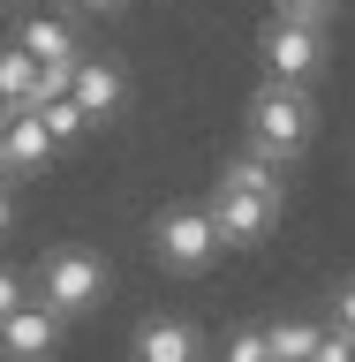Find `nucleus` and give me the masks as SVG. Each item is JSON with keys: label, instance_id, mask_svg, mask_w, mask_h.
I'll return each mask as SVG.
<instances>
[{"label": "nucleus", "instance_id": "nucleus-1", "mask_svg": "<svg viewBox=\"0 0 355 362\" xmlns=\"http://www.w3.org/2000/svg\"><path fill=\"white\" fill-rule=\"evenodd\" d=\"M310 129H317V113H310V98H303V83H280V76H272V90L249 98V136H257L265 158H303Z\"/></svg>", "mask_w": 355, "mask_h": 362}, {"label": "nucleus", "instance_id": "nucleus-2", "mask_svg": "<svg viewBox=\"0 0 355 362\" xmlns=\"http://www.w3.org/2000/svg\"><path fill=\"white\" fill-rule=\"evenodd\" d=\"M152 242H159V264H167V272H212V257L227 249V242H220V219H212V211H197V204L159 211Z\"/></svg>", "mask_w": 355, "mask_h": 362}, {"label": "nucleus", "instance_id": "nucleus-3", "mask_svg": "<svg viewBox=\"0 0 355 362\" xmlns=\"http://www.w3.org/2000/svg\"><path fill=\"white\" fill-rule=\"evenodd\" d=\"M38 287H45V302L61 317H84V310H98V294H106V264H98L91 249H53L38 264Z\"/></svg>", "mask_w": 355, "mask_h": 362}, {"label": "nucleus", "instance_id": "nucleus-4", "mask_svg": "<svg viewBox=\"0 0 355 362\" xmlns=\"http://www.w3.org/2000/svg\"><path fill=\"white\" fill-rule=\"evenodd\" d=\"M265 68L280 76V83H310L317 68H325V38H317V23L280 16V23L265 30Z\"/></svg>", "mask_w": 355, "mask_h": 362}, {"label": "nucleus", "instance_id": "nucleus-5", "mask_svg": "<svg viewBox=\"0 0 355 362\" xmlns=\"http://www.w3.org/2000/svg\"><path fill=\"white\" fill-rule=\"evenodd\" d=\"M212 219H220V242H257L272 219H280V204L242 189V181H220V197H212Z\"/></svg>", "mask_w": 355, "mask_h": 362}, {"label": "nucleus", "instance_id": "nucleus-6", "mask_svg": "<svg viewBox=\"0 0 355 362\" xmlns=\"http://www.w3.org/2000/svg\"><path fill=\"white\" fill-rule=\"evenodd\" d=\"M0 151H8V174L45 166V158H53V129H45V113H38V106H8V121H0Z\"/></svg>", "mask_w": 355, "mask_h": 362}, {"label": "nucleus", "instance_id": "nucleus-7", "mask_svg": "<svg viewBox=\"0 0 355 362\" xmlns=\"http://www.w3.org/2000/svg\"><path fill=\"white\" fill-rule=\"evenodd\" d=\"M0 347H8V355H53V347H61V310H53V302H45V310L16 302V310L0 317Z\"/></svg>", "mask_w": 355, "mask_h": 362}, {"label": "nucleus", "instance_id": "nucleus-8", "mask_svg": "<svg viewBox=\"0 0 355 362\" xmlns=\"http://www.w3.org/2000/svg\"><path fill=\"white\" fill-rule=\"evenodd\" d=\"M68 98H76L91 121H98V113H113V106H121V68H113V61H76Z\"/></svg>", "mask_w": 355, "mask_h": 362}, {"label": "nucleus", "instance_id": "nucleus-9", "mask_svg": "<svg viewBox=\"0 0 355 362\" xmlns=\"http://www.w3.org/2000/svg\"><path fill=\"white\" fill-rule=\"evenodd\" d=\"M0 106H45V76H38V61H30L23 38L0 53Z\"/></svg>", "mask_w": 355, "mask_h": 362}, {"label": "nucleus", "instance_id": "nucleus-10", "mask_svg": "<svg viewBox=\"0 0 355 362\" xmlns=\"http://www.w3.org/2000/svg\"><path fill=\"white\" fill-rule=\"evenodd\" d=\"M23 45H30V61H38V68H76V61H84L76 38H68V23H53V16H30V23H23Z\"/></svg>", "mask_w": 355, "mask_h": 362}, {"label": "nucleus", "instance_id": "nucleus-11", "mask_svg": "<svg viewBox=\"0 0 355 362\" xmlns=\"http://www.w3.org/2000/svg\"><path fill=\"white\" fill-rule=\"evenodd\" d=\"M136 355L181 362V355H197V332H189V325H144V332H136Z\"/></svg>", "mask_w": 355, "mask_h": 362}, {"label": "nucleus", "instance_id": "nucleus-12", "mask_svg": "<svg viewBox=\"0 0 355 362\" xmlns=\"http://www.w3.org/2000/svg\"><path fill=\"white\" fill-rule=\"evenodd\" d=\"M220 181H242V189H257V197H272V204H280V158H265V151L227 158V174H220Z\"/></svg>", "mask_w": 355, "mask_h": 362}, {"label": "nucleus", "instance_id": "nucleus-13", "mask_svg": "<svg viewBox=\"0 0 355 362\" xmlns=\"http://www.w3.org/2000/svg\"><path fill=\"white\" fill-rule=\"evenodd\" d=\"M45 129H53V144H68V136H76V129H84V121H91V113L84 106H76V98H68V90H61V98H45Z\"/></svg>", "mask_w": 355, "mask_h": 362}, {"label": "nucleus", "instance_id": "nucleus-14", "mask_svg": "<svg viewBox=\"0 0 355 362\" xmlns=\"http://www.w3.org/2000/svg\"><path fill=\"white\" fill-rule=\"evenodd\" d=\"M265 347H272V355H317V332H310V325H272Z\"/></svg>", "mask_w": 355, "mask_h": 362}, {"label": "nucleus", "instance_id": "nucleus-15", "mask_svg": "<svg viewBox=\"0 0 355 362\" xmlns=\"http://www.w3.org/2000/svg\"><path fill=\"white\" fill-rule=\"evenodd\" d=\"M340 0H280V16H303V23H325Z\"/></svg>", "mask_w": 355, "mask_h": 362}, {"label": "nucleus", "instance_id": "nucleus-16", "mask_svg": "<svg viewBox=\"0 0 355 362\" xmlns=\"http://www.w3.org/2000/svg\"><path fill=\"white\" fill-rule=\"evenodd\" d=\"M227 355H242V362H257V355H272V347H265V332H235V339H227Z\"/></svg>", "mask_w": 355, "mask_h": 362}, {"label": "nucleus", "instance_id": "nucleus-17", "mask_svg": "<svg viewBox=\"0 0 355 362\" xmlns=\"http://www.w3.org/2000/svg\"><path fill=\"white\" fill-rule=\"evenodd\" d=\"M333 317H340V325H348V332H355V279H348V287L333 294Z\"/></svg>", "mask_w": 355, "mask_h": 362}, {"label": "nucleus", "instance_id": "nucleus-18", "mask_svg": "<svg viewBox=\"0 0 355 362\" xmlns=\"http://www.w3.org/2000/svg\"><path fill=\"white\" fill-rule=\"evenodd\" d=\"M16 302H23V279H16V272H0V317L16 310Z\"/></svg>", "mask_w": 355, "mask_h": 362}, {"label": "nucleus", "instance_id": "nucleus-19", "mask_svg": "<svg viewBox=\"0 0 355 362\" xmlns=\"http://www.w3.org/2000/svg\"><path fill=\"white\" fill-rule=\"evenodd\" d=\"M76 8H91V16H113V8H121V0H76Z\"/></svg>", "mask_w": 355, "mask_h": 362}, {"label": "nucleus", "instance_id": "nucleus-20", "mask_svg": "<svg viewBox=\"0 0 355 362\" xmlns=\"http://www.w3.org/2000/svg\"><path fill=\"white\" fill-rule=\"evenodd\" d=\"M0 234H8V197H0Z\"/></svg>", "mask_w": 355, "mask_h": 362}, {"label": "nucleus", "instance_id": "nucleus-21", "mask_svg": "<svg viewBox=\"0 0 355 362\" xmlns=\"http://www.w3.org/2000/svg\"><path fill=\"white\" fill-rule=\"evenodd\" d=\"M0 174H8V151H0Z\"/></svg>", "mask_w": 355, "mask_h": 362}]
</instances>
